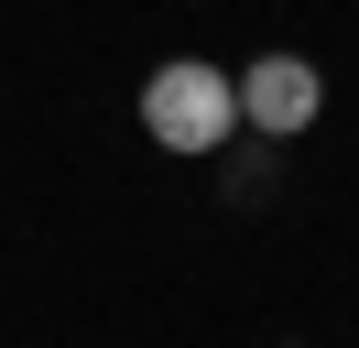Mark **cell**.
I'll return each instance as SVG.
<instances>
[{"label":"cell","instance_id":"cell-4","mask_svg":"<svg viewBox=\"0 0 359 348\" xmlns=\"http://www.w3.org/2000/svg\"><path fill=\"white\" fill-rule=\"evenodd\" d=\"M272 348H316V337H272Z\"/></svg>","mask_w":359,"mask_h":348},{"label":"cell","instance_id":"cell-1","mask_svg":"<svg viewBox=\"0 0 359 348\" xmlns=\"http://www.w3.org/2000/svg\"><path fill=\"white\" fill-rule=\"evenodd\" d=\"M229 120H240V98H229L207 65H175V76L153 87V130H163V142H185V152H207Z\"/></svg>","mask_w":359,"mask_h":348},{"label":"cell","instance_id":"cell-3","mask_svg":"<svg viewBox=\"0 0 359 348\" xmlns=\"http://www.w3.org/2000/svg\"><path fill=\"white\" fill-rule=\"evenodd\" d=\"M218 196L229 218H262V207H283V142H272V130H240V142L218 152Z\"/></svg>","mask_w":359,"mask_h":348},{"label":"cell","instance_id":"cell-2","mask_svg":"<svg viewBox=\"0 0 359 348\" xmlns=\"http://www.w3.org/2000/svg\"><path fill=\"white\" fill-rule=\"evenodd\" d=\"M240 120L272 130V142L305 130V120H316V65H305V55H262V65L240 76Z\"/></svg>","mask_w":359,"mask_h":348}]
</instances>
